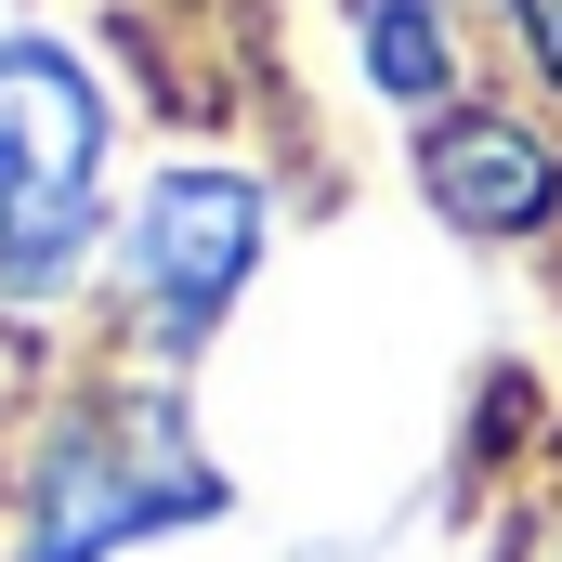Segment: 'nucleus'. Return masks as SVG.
<instances>
[{"label":"nucleus","instance_id":"f257e3e1","mask_svg":"<svg viewBox=\"0 0 562 562\" xmlns=\"http://www.w3.org/2000/svg\"><path fill=\"white\" fill-rule=\"evenodd\" d=\"M26 524H13V562H119L144 537H183V524H223V458L196 445V419L170 393L144 406H79L53 419V445L26 458Z\"/></svg>","mask_w":562,"mask_h":562},{"label":"nucleus","instance_id":"f03ea898","mask_svg":"<svg viewBox=\"0 0 562 562\" xmlns=\"http://www.w3.org/2000/svg\"><path fill=\"white\" fill-rule=\"evenodd\" d=\"M105 157H119L105 79L66 40L0 26V301H53L105 249Z\"/></svg>","mask_w":562,"mask_h":562},{"label":"nucleus","instance_id":"7ed1b4c3","mask_svg":"<svg viewBox=\"0 0 562 562\" xmlns=\"http://www.w3.org/2000/svg\"><path fill=\"white\" fill-rule=\"evenodd\" d=\"M249 276H262V183L223 170V157H170L132 196V223H119V288H132L144 340H157L170 367L210 353V340L236 327Z\"/></svg>","mask_w":562,"mask_h":562},{"label":"nucleus","instance_id":"20e7f679","mask_svg":"<svg viewBox=\"0 0 562 562\" xmlns=\"http://www.w3.org/2000/svg\"><path fill=\"white\" fill-rule=\"evenodd\" d=\"M419 196L458 236H550L562 223V144L524 132L510 105H445L419 132Z\"/></svg>","mask_w":562,"mask_h":562},{"label":"nucleus","instance_id":"39448f33","mask_svg":"<svg viewBox=\"0 0 562 562\" xmlns=\"http://www.w3.org/2000/svg\"><path fill=\"white\" fill-rule=\"evenodd\" d=\"M353 53H367L380 105H406V119L458 105V26H445V0H353Z\"/></svg>","mask_w":562,"mask_h":562},{"label":"nucleus","instance_id":"423d86ee","mask_svg":"<svg viewBox=\"0 0 562 562\" xmlns=\"http://www.w3.org/2000/svg\"><path fill=\"white\" fill-rule=\"evenodd\" d=\"M510 26H524V53H537V79L562 92V0H510Z\"/></svg>","mask_w":562,"mask_h":562}]
</instances>
